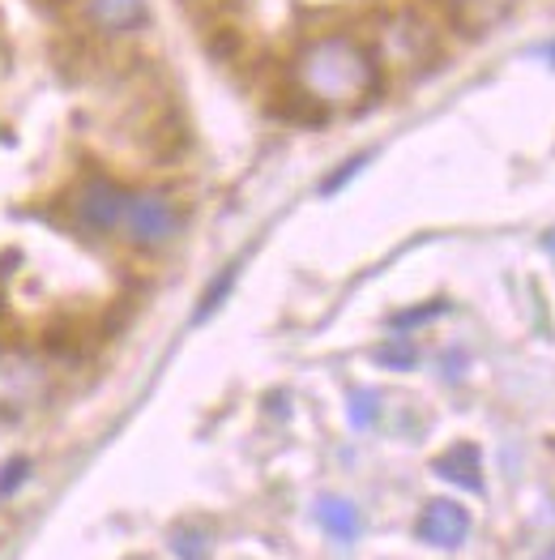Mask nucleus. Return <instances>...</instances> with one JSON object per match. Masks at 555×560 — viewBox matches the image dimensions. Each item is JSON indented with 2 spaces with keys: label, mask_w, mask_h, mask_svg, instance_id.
Returning a JSON list of instances; mask_svg holds the SVG:
<instances>
[{
  "label": "nucleus",
  "mask_w": 555,
  "mask_h": 560,
  "mask_svg": "<svg viewBox=\"0 0 555 560\" xmlns=\"http://www.w3.org/2000/svg\"><path fill=\"white\" fill-rule=\"evenodd\" d=\"M232 287H235V270H223V279L214 282V287L205 291V300L197 304V322H205V317H214V308H219V304L227 300V291H232Z\"/></svg>",
  "instance_id": "obj_13"
},
{
  "label": "nucleus",
  "mask_w": 555,
  "mask_h": 560,
  "mask_svg": "<svg viewBox=\"0 0 555 560\" xmlns=\"http://www.w3.org/2000/svg\"><path fill=\"white\" fill-rule=\"evenodd\" d=\"M180 223H185V214L167 192L138 188V192H129L120 232L129 235V244H138V248H163L180 235Z\"/></svg>",
  "instance_id": "obj_3"
},
{
  "label": "nucleus",
  "mask_w": 555,
  "mask_h": 560,
  "mask_svg": "<svg viewBox=\"0 0 555 560\" xmlns=\"http://www.w3.org/2000/svg\"><path fill=\"white\" fill-rule=\"evenodd\" d=\"M129 192H133V188L116 185V180H107V176H94V180H86V185L78 188V197H73V214H78V223L94 235L120 232Z\"/></svg>",
  "instance_id": "obj_4"
},
{
  "label": "nucleus",
  "mask_w": 555,
  "mask_h": 560,
  "mask_svg": "<svg viewBox=\"0 0 555 560\" xmlns=\"http://www.w3.org/2000/svg\"><path fill=\"white\" fill-rule=\"evenodd\" d=\"M432 470L440 475V479H449V483H458V488H470V492H483V454H479V445H470V441H458L453 450H445Z\"/></svg>",
  "instance_id": "obj_8"
},
{
  "label": "nucleus",
  "mask_w": 555,
  "mask_h": 560,
  "mask_svg": "<svg viewBox=\"0 0 555 560\" xmlns=\"http://www.w3.org/2000/svg\"><path fill=\"white\" fill-rule=\"evenodd\" d=\"M26 470H31V463H26V458H17V463H9V467L0 470V497H9L13 488H22Z\"/></svg>",
  "instance_id": "obj_15"
},
{
  "label": "nucleus",
  "mask_w": 555,
  "mask_h": 560,
  "mask_svg": "<svg viewBox=\"0 0 555 560\" xmlns=\"http://www.w3.org/2000/svg\"><path fill=\"white\" fill-rule=\"evenodd\" d=\"M376 420H380V394L355 389V394H351V423H355V428H371Z\"/></svg>",
  "instance_id": "obj_11"
},
{
  "label": "nucleus",
  "mask_w": 555,
  "mask_h": 560,
  "mask_svg": "<svg viewBox=\"0 0 555 560\" xmlns=\"http://www.w3.org/2000/svg\"><path fill=\"white\" fill-rule=\"evenodd\" d=\"M364 163H368V154H359V159H351V163H342V167H338V176H329V180H324V185H321V192H338V188L346 185V180H351V176H355V172H359Z\"/></svg>",
  "instance_id": "obj_16"
},
{
  "label": "nucleus",
  "mask_w": 555,
  "mask_h": 560,
  "mask_svg": "<svg viewBox=\"0 0 555 560\" xmlns=\"http://www.w3.org/2000/svg\"><path fill=\"white\" fill-rule=\"evenodd\" d=\"M376 364H385V369H415L418 351L411 342H389V347L376 351Z\"/></svg>",
  "instance_id": "obj_12"
},
{
  "label": "nucleus",
  "mask_w": 555,
  "mask_h": 560,
  "mask_svg": "<svg viewBox=\"0 0 555 560\" xmlns=\"http://www.w3.org/2000/svg\"><path fill=\"white\" fill-rule=\"evenodd\" d=\"M406 47H415V56L423 60V51H432V31L411 18V13H402V18H393L385 31H380V56L376 60H389V65H411V51Z\"/></svg>",
  "instance_id": "obj_6"
},
{
  "label": "nucleus",
  "mask_w": 555,
  "mask_h": 560,
  "mask_svg": "<svg viewBox=\"0 0 555 560\" xmlns=\"http://www.w3.org/2000/svg\"><path fill=\"white\" fill-rule=\"evenodd\" d=\"M317 522H321V530L333 544H355L364 535V514L346 497H329L324 492L321 501H317Z\"/></svg>",
  "instance_id": "obj_9"
},
{
  "label": "nucleus",
  "mask_w": 555,
  "mask_h": 560,
  "mask_svg": "<svg viewBox=\"0 0 555 560\" xmlns=\"http://www.w3.org/2000/svg\"><path fill=\"white\" fill-rule=\"evenodd\" d=\"M51 389L47 364L26 347H0V416L35 411Z\"/></svg>",
  "instance_id": "obj_2"
},
{
  "label": "nucleus",
  "mask_w": 555,
  "mask_h": 560,
  "mask_svg": "<svg viewBox=\"0 0 555 560\" xmlns=\"http://www.w3.org/2000/svg\"><path fill=\"white\" fill-rule=\"evenodd\" d=\"M291 82L317 107H364L380 91V60L355 35H317L295 51Z\"/></svg>",
  "instance_id": "obj_1"
},
{
  "label": "nucleus",
  "mask_w": 555,
  "mask_h": 560,
  "mask_svg": "<svg viewBox=\"0 0 555 560\" xmlns=\"http://www.w3.org/2000/svg\"><path fill=\"white\" fill-rule=\"evenodd\" d=\"M534 560H555V544L547 548V552H543V557H534Z\"/></svg>",
  "instance_id": "obj_17"
},
{
  "label": "nucleus",
  "mask_w": 555,
  "mask_h": 560,
  "mask_svg": "<svg viewBox=\"0 0 555 560\" xmlns=\"http://www.w3.org/2000/svg\"><path fill=\"white\" fill-rule=\"evenodd\" d=\"M172 552H176V560H210L205 535H201V530H192V526H185V530H176V535H172Z\"/></svg>",
  "instance_id": "obj_10"
},
{
  "label": "nucleus",
  "mask_w": 555,
  "mask_h": 560,
  "mask_svg": "<svg viewBox=\"0 0 555 560\" xmlns=\"http://www.w3.org/2000/svg\"><path fill=\"white\" fill-rule=\"evenodd\" d=\"M415 535L427 548H440V552H458L465 539H470V514L465 505L449 501V497H436L423 505V514L415 522Z\"/></svg>",
  "instance_id": "obj_5"
},
{
  "label": "nucleus",
  "mask_w": 555,
  "mask_h": 560,
  "mask_svg": "<svg viewBox=\"0 0 555 560\" xmlns=\"http://www.w3.org/2000/svg\"><path fill=\"white\" fill-rule=\"evenodd\" d=\"M440 313H445V304H440V300H436V304H418L415 313H398L389 326H393V329H411V326H423V322H432V317H440Z\"/></svg>",
  "instance_id": "obj_14"
},
{
  "label": "nucleus",
  "mask_w": 555,
  "mask_h": 560,
  "mask_svg": "<svg viewBox=\"0 0 555 560\" xmlns=\"http://www.w3.org/2000/svg\"><path fill=\"white\" fill-rule=\"evenodd\" d=\"M82 9L98 35H129L145 26V0H82Z\"/></svg>",
  "instance_id": "obj_7"
}]
</instances>
